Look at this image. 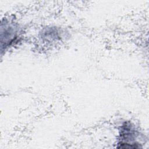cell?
Wrapping results in <instances>:
<instances>
[{"mask_svg":"<svg viewBox=\"0 0 149 149\" xmlns=\"http://www.w3.org/2000/svg\"><path fill=\"white\" fill-rule=\"evenodd\" d=\"M120 139L118 143L121 148H138L140 147V143L137 140L140 133L130 123H125L122 126L120 131Z\"/></svg>","mask_w":149,"mask_h":149,"instance_id":"6da1fadb","label":"cell"}]
</instances>
